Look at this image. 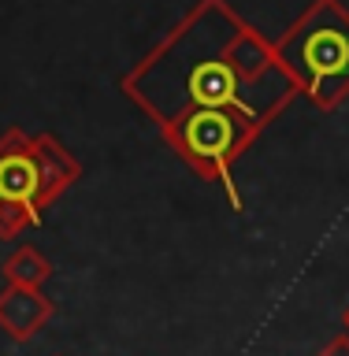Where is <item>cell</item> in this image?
Wrapping results in <instances>:
<instances>
[{
  "label": "cell",
  "instance_id": "cell-1",
  "mask_svg": "<svg viewBox=\"0 0 349 356\" xmlns=\"http://www.w3.org/2000/svg\"><path fill=\"white\" fill-rule=\"evenodd\" d=\"M119 89L189 171L223 186L231 211H242L238 160L301 97L275 41L227 0H197L119 78Z\"/></svg>",
  "mask_w": 349,
  "mask_h": 356
},
{
  "label": "cell",
  "instance_id": "cell-2",
  "mask_svg": "<svg viewBox=\"0 0 349 356\" xmlns=\"http://www.w3.org/2000/svg\"><path fill=\"white\" fill-rule=\"evenodd\" d=\"M82 163L56 134H26L8 127L0 134V241L45 222L56 200L78 182Z\"/></svg>",
  "mask_w": 349,
  "mask_h": 356
},
{
  "label": "cell",
  "instance_id": "cell-3",
  "mask_svg": "<svg viewBox=\"0 0 349 356\" xmlns=\"http://www.w3.org/2000/svg\"><path fill=\"white\" fill-rule=\"evenodd\" d=\"M275 52L312 108L334 111L349 97V8L342 0H312L275 38Z\"/></svg>",
  "mask_w": 349,
  "mask_h": 356
},
{
  "label": "cell",
  "instance_id": "cell-4",
  "mask_svg": "<svg viewBox=\"0 0 349 356\" xmlns=\"http://www.w3.org/2000/svg\"><path fill=\"white\" fill-rule=\"evenodd\" d=\"M52 308L56 305L38 286L8 282L0 289V330H4L11 341H30L33 334L52 319Z\"/></svg>",
  "mask_w": 349,
  "mask_h": 356
},
{
  "label": "cell",
  "instance_id": "cell-5",
  "mask_svg": "<svg viewBox=\"0 0 349 356\" xmlns=\"http://www.w3.org/2000/svg\"><path fill=\"white\" fill-rule=\"evenodd\" d=\"M0 275H4V282L38 286L41 289L45 282H49V275H52V264L45 260L41 249H33V245H19V249L0 264Z\"/></svg>",
  "mask_w": 349,
  "mask_h": 356
},
{
  "label": "cell",
  "instance_id": "cell-6",
  "mask_svg": "<svg viewBox=\"0 0 349 356\" xmlns=\"http://www.w3.org/2000/svg\"><path fill=\"white\" fill-rule=\"evenodd\" d=\"M316 356H349V330L346 334H334V338L323 345Z\"/></svg>",
  "mask_w": 349,
  "mask_h": 356
},
{
  "label": "cell",
  "instance_id": "cell-7",
  "mask_svg": "<svg viewBox=\"0 0 349 356\" xmlns=\"http://www.w3.org/2000/svg\"><path fill=\"white\" fill-rule=\"evenodd\" d=\"M342 323H346V330H349V308L342 312Z\"/></svg>",
  "mask_w": 349,
  "mask_h": 356
}]
</instances>
